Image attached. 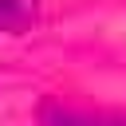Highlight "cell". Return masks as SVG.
<instances>
[{"label": "cell", "mask_w": 126, "mask_h": 126, "mask_svg": "<svg viewBox=\"0 0 126 126\" xmlns=\"http://www.w3.org/2000/svg\"><path fill=\"white\" fill-rule=\"evenodd\" d=\"M39 126H126V114H98V110H71V106H43Z\"/></svg>", "instance_id": "1"}, {"label": "cell", "mask_w": 126, "mask_h": 126, "mask_svg": "<svg viewBox=\"0 0 126 126\" xmlns=\"http://www.w3.org/2000/svg\"><path fill=\"white\" fill-rule=\"evenodd\" d=\"M35 24V0H0V32H28Z\"/></svg>", "instance_id": "2"}]
</instances>
